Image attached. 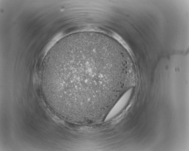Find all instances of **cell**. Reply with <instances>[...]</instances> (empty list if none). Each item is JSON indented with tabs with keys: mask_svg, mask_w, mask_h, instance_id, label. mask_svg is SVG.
Returning a JSON list of instances; mask_svg holds the SVG:
<instances>
[{
	"mask_svg": "<svg viewBox=\"0 0 189 151\" xmlns=\"http://www.w3.org/2000/svg\"><path fill=\"white\" fill-rule=\"evenodd\" d=\"M121 55L108 39L79 32L57 42L44 58L42 87L49 106L72 123L106 113L128 78Z\"/></svg>",
	"mask_w": 189,
	"mask_h": 151,
	"instance_id": "6da1fadb",
	"label": "cell"
}]
</instances>
